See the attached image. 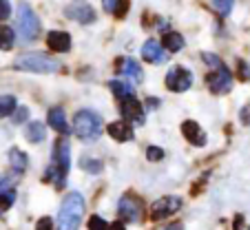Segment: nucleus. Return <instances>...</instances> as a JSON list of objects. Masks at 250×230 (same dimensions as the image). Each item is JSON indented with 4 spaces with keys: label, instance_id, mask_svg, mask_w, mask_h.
Wrapping results in <instances>:
<instances>
[{
    "label": "nucleus",
    "instance_id": "nucleus-1",
    "mask_svg": "<svg viewBox=\"0 0 250 230\" xmlns=\"http://www.w3.org/2000/svg\"><path fill=\"white\" fill-rule=\"evenodd\" d=\"M84 217V197L80 193H69L62 199L60 215H58V230H76Z\"/></svg>",
    "mask_w": 250,
    "mask_h": 230
},
{
    "label": "nucleus",
    "instance_id": "nucleus-2",
    "mask_svg": "<svg viewBox=\"0 0 250 230\" xmlns=\"http://www.w3.org/2000/svg\"><path fill=\"white\" fill-rule=\"evenodd\" d=\"M73 133L84 142H93L102 133V118L91 108H82L73 115Z\"/></svg>",
    "mask_w": 250,
    "mask_h": 230
},
{
    "label": "nucleus",
    "instance_id": "nucleus-3",
    "mask_svg": "<svg viewBox=\"0 0 250 230\" xmlns=\"http://www.w3.org/2000/svg\"><path fill=\"white\" fill-rule=\"evenodd\" d=\"M16 69L29 71V73H56L60 69V62L56 58L47 56V53H22L16 58L14 62Z\"/></svg>",
    "mask_w": 250,
    "mask_h": 230
},
{
    "label": "nucleus",
    "instance_id": "nucleus-4",
    "mask_svg": "<svg viewBox=\"0 0 250 230\" xmlns=\"http://www.w3.org/2000/svg\"><path fill=\"white\" fill-rule=\"evenodd\" d=\"M18 31H20L22 42H33L40 33V20L27 2H22L18 7Z\"/></svg>",
    "mask_w": 250,
    "mask_h": 230
},
{
    "label": "nucleus",
    "instance_id": "nucleus-5",
    "mask_svg": "<svg viewBox=\"0 0 250 230\" xmlns=\"http://www.w3.org/2000/svg\"><path fill=\"white\" fill-rule=\"evenodd\" d=\"M118 215H120V219L126 221V224H135V221H140L142 215H144V202H142L137 195L126 193L118 204Z\"/></svg>",
    "mask_w": 250,
    "mask_h": 230
},
{
    "label": "nucleus",
    "instance_id": "nucleus-6",
    "mask_svg": "<svg viewBox=\"0 0 250 230\" xmlns=\"http://www.w3.org/2000/svg\"><path fill=\"white\" fill-rule=\"evenodd\" d=\"M206 82H208V89H210L212 93L224 95L232 89V73L226 64H219L217 69H212V73L206 78Z\"/></svg>",
    "mask_w": 250,
    "mask_h": 230
},
{
    "label": "nucleus",
    "instance_id": "nucleus-7",
    "mask_svg": "<svg viewBox=\"0 0 250 230\" xmlns=\"http://www.w3.org/2000/svg\"><path fill=\"white\" fill-rule=\"evenodd\" d=\"M190 84H193V75L184 66H173L166 73V89L173 91V93H184L190 89Z\"/></svg>",
    "mask_w": 250,
    "mask_h": 230
},
{
    "label": "nucleus",
    "instance_id": "nucleus-8",
    "mask_svg": "<svg viewBox=\"0 0 250 230\" xmlns=\"http://www.w3.org/2000/svg\"><path fill=\"white\" fill-rule=\"evenodd\" d=\"M182 208V199L175 197V195H166V197L157 199L155 204L151 206V219L153 221H162L166 217L175 215V212Z\"/></svg>",
    "mask_w": 250,
    "mask_h": 230
},
{
    "label": "nucleus",
    "instance_id": "nucleus-9",
    "mask_svg": "<svg viewBox=\"0 0 250 230\" xmlns=\"http://www.w3.org/2000/svg\"><path fill=\"white\" fill-rule=\"evenodd\" d=\"M64 14H66V18L76 20V22H80V24H89L95 20V11L86 0H73L64 9Z\"/></svg>",
    "mask_w": 250,
    "mask_h": 230
},
{
    "label": "nucleus",
    "instance_id": "nucleus-10",
    "mask_svg": "<svg viewBox=\"0 0 250 230\" xmlns=\"http://www.w3.org/2000/svg\"><path fill=\"white\" fill-rule=\"evenodd\" d=\"M120 111H122L124 115V122H133V124H144V108H142V104L137 102L135 98H124L122 100V106H120Z\"/></svg>",
    "mask_w": 250,
    "mask_h": 230
},
{
    "label": "nucleus",
    "instance_id": "nucleus-11",
    "mask_svg": "<svg viewBox=\"0 0 250 230\" xmlns=\"http://www.w3.org/2000/svg\"><path fill=\"white\" fill-rule=\"evenodd\" d=\"M53 166L64 175L69 173L71 157H69V142L66 140H58L56 146H53Z\"/></svg>",
    "mask_w": 250,
    "mask_h": 230
},
{
    "label": "nucleus",
    "instance_id": "nucleus-12",
    "mask_svg": "<svg viewBox=\"0 0 250 230\" xmlns=\"http://www.w3.org/2000/svg\"><path fill=\"white\" fill-rule=\"evenodd\" d=\"M142 58L146 62H151V64H162L166 60V53L157 40H146L144 47H142Z\"/></svg>",
    "mask_w": 250,
    "mask_h": 230
},
{
    "label": "nucleus",
    "instance_id": "nucleus-13",
    "mask_svg": "<svg viewBox=\"0 0 250 230\" xmlns=\"http://www.w3.org/2000/svg\"><path fill=\"white\" fill-rule=\"evenodd\" d=\"M47 44L51 51L56 53H66L71 49V36L66 31H49Z\"/></svg>",
    "mask_w": 250,
    "mask_h": 230
},
{
    "label": "nucleus",
    "instance_id": "nucleus-14",
    "mask_svg": "<svg viewBox=\"0 0 250 230\" xmlns=\"http://www.w3.org/2000/svg\"><path fill=\"white\" fill-rule=\"evenodd\" d=\"M182 133H184V137L193 146H204L206 144V133H204L202 128H199V124L193 122V120H186V122L182 124Z\"/></svg>",
    "mask_w": 250,
    "mask_h": 230
},
{
    "label": "nucleus",
    "instance_id": "nucleus-15",
    "mask_svg": "<svg viewBox=\"0 0 250 230\" xmlns=\"http://www.w3.org/2000/svg\"><path fill=\"white\" fill-rule=\"evenodd\" d=\"M49 126L53 128V131H58V133H62V135H69L71 133V128H69V124H66V118H64V111H62L60 106H56V108H51L49 111Z\"/></svg>",
    "mask_w": 250,
    "mask_h": 230
},
{
    "label": "nucleus",
    "instance_id": "nucleus-16",
    "mask_svg": "<svg viewBox=\"0 0 250 230\" xmlns=\"http://www.w3.org/2000/svg\"><path fill=\"white\" fill-rule=\"evenodd\" d=\"M109 135L118 142H131L133 128L128 122H113V124H109Z\"/></svg>",
    "mask_w": 250,
    "mask_h": 230
},
{
    "label": "nucleus",
    "instance_id": "nucleus-17",
    "mask_svg": "<svg viewBox=\"0 0 250 230\" xmlns=\"http://www.w3.org/2000/svg\"><path fill=\"white\" fill-rule=\"evenodd\" d=\"M102 7L106 14L115 16V18H124L128 11V0H102Z\"/></svg>",
    "mask_w": 250,
    "mask_h": 230
},
{
    "label": "nucleus",
    "instance_id": "nucleus-18",
    "mask_svg": "<svg viewBox=\"0 0 250 230\" xmlns=\"http://www.w3.org/2000/svg\"><path fill=\"white\" fill-rule=\"evenodd\" d=\"M24 135H27V140L31 142V144L44 142V137H47V126H44L42 122H29V126H27V131H24Z\"/></svg>",
    "mask_w": 250,
    "mask_h": 230
},
{
    "label": "nucleus",
    "instance_id": "nucleus-19",
    "mask_svg": "<svg viewBox=\"0 0 250 230\" xmlns=\"http://www.w3.org/2000/svg\"><path fill=\"white\" fill-rule=\"evenodd\" d=\"M9 164H11V168H14L16 173H24L27 166H29L27 153H22L20 148H11L9 150Z\"/></svg>",
    "mask_w": 250,
    "mask_h": 230
},
{
    "label": "nucleus",
    "instance_id": "nucleus-20",
    "mask_svg": "<svg viewBox=\"0 0 250 230\" xmlns=\"http://www.w3.org/2000/svg\"><path fill=\"white\" fill-rule=\"evenodd\" d=\"M162 44H164V49H168L170 53H175V51H180V49H184V38H182V33L168 31L162 38Z\"/></svg>",
    "mask_w": 250,
    "mask_h": 230
},
{
    "label": "nucleus",
    "instance_id": "nucleus-21",
    "mask_svg": "<svg viewBox=\"0 0 250 230\" xmlns=\"http://www.w3.org/2000/svg\"><path fill=\"white\" fill-rule=\"evenodd\" d=\"M120 73H124L126 78H133L135 82H140V80H142V69H140V64H137L135 60H131V58L122 60V66H120Z\"/></svg>",
    "mask_w": 250,
    "mask_h": 230
},
{
    "label": "nucleus",
    "instance_id": "nucleus-22",
    "mask_svg": "<svg viewBox=\"0 0 250 230\" xmlns=\"http://www.w3.org/2000/svg\"><path fill=\"white\" fill-rule=\"evenodd\" d=\"M109 89L113 91V93L118 95L120 100L131 98V95H133V86L128 84V82H124V80H111L109 82Z\"/></svg>",
    "mask_w": 250,
    "mask_h": 230
},
{
    "label": "nucleus",
    "instance_id": "nucleus-23",
    "mask_svg": "<svg viewBox=\"0 0 250 230\" xmlns=\"http://www.w3.org/2000/svg\"><path fill=\"white\" fill-rule=\"evenodd\" d=\"M18 108L14 95H0V118H9L11 113Z\"/></svg>",
    "mask_w": 250,
    "mask_h": 230
},
{
    "label": "nucleus",
    "instance_id": "nucleus-24",
    "mask_svg": "<svg viewBox=\"0 0 250 230\" xmlns=\"http://www.w3.org/2000/svg\"><path fill=\"white\" fill-rule=\"evenodd\" d=\"M80 168L86 170V173H91V175H98V173H102L104 170V164L100 160H93V157H82Z\"/></svg>",
    "mask_w": 250,
    "mask_h": 230
},
{
    "label": "nucleus",
    "instance_id": "nucleus-25",
    "mask_svg": "<svg viewBox=\"0 0 250 230\" xmlns=\"http://www.w3.org/2000/svg\"><path fill=\"white\" fill-rule=\"evenodd\" d=\"M16 42V36H14V29L9 27H0V49L2 51H9Z\"/></svg>",
    "mask_w": 250,
    "mask_h": 230
},
{
    "label": "nucleus",
    "instance_id": "nucleus-26",
    "mask_svg": "<svg viewBox=\"0 0 250 230\" xmlns=\"http://www.w3.org/2000/svg\"><path fill=\"white\" fill-rule=\"evenodd\" d=\"M14 199H16V190L14 188H2L0 190V215L7 210V208H11V204H14Z\"/></svg>",
    "mask_w": 250,
    "mask_h": 230
},
{
    "label": "nucleus",
    "instance_id": "nucleus-27",
    "mask_svg": "<svg viewBox=\"0 0 250 230\" xmlns=\"http://www.w3.org/2000/svg\"><path fill=\"white\" fill-rule=\"evenodd\" d=\"M232 5H235V0H212V7L217 11L219 16H228L232 11Z\"/></svg>",
    "mask_w": 250,
    "mask_h": 230
},
{
    "label": "nucleus",
    "instance_id": "nucleus-28",
    "mask_svg": "<svg viewBox=\"0 0 250 230\" xmlns=\"http://www.w3.org/2000/svg\"><path fill=\"white\" fill-rule=\"evenodd\" d=\"M146 157H148V162H162L164 160V150H162L160 146H148Z\"/></svg>",
    "mask_w": 250,
    "mask_h": 230
},
{
    "label": "nucleus",
    "instance_id": "nucleus-29",
    "mask_svg": "<svg viewBox=\"0 0 250 230\" xmlns=\"http://www.w3.org/2000/svg\"><path fill=\"white\" fill-rule=\"evenodd\" d=\"M11 115H14V122L16 124H22V122H27V118H29V108L27 106H20V108H16Z\"/></svg>",
    "mask_w": 250,
    "mask_h": 230
},
{
    "label": "nucleus",
    "instance_id": "nucleus-30",
    "mask_svg": "<svg viewBox=\"0 0 250 230\" xmlns=\"http://www.w3.org/2000/svg\"><path fill=\"white\" fill-rule=\"evenodd\" d=\"M89 230H106V221H104L102 217L93 215V217L89 219Z\"/></svg>",
    "mask_w": 250,
    "mask_h": 230
},
{
    "label": "nucleus",
    "instance_id": "nucleus-31",
    "mask_svg": "<svg viewBox=\"0 0 250 230\" xmlns=\"http://www.w3.org/2000/svg\"><path fill=\"white\" fill-rule=\"evenodd\" d=\"M36 230H56V224H53L51 217H42V219H38V224H36Z\"/></svg>",
    "mask_w": 250,
    "mask_h": 230
},
{
    "label": "nucleus",
    "instance_id": "nucleus-32",
    "mask_svg": "<svg viewBox=\"0 0 250 230\" xmlns=\"http://www.w3.org/2000/svg\"><path fill=\"white\" fill-rule=\"evenodd\" d=\"M11 14V5L9 0H0V20H7Z\"/></svg>",
    "mask_w": 250,
    "mask_h": 230
},
{
    "label": "nucleus",
    "instance_id": "nucleus-33",
    "mask_svg": "<svg viewBox=\"0 0 250 230\" xmlns=\"http://www.w3.org/2000/svg\"><path fill=\"white\" fill-rule=\"evenodd\" d=\"M202 58H204V62H206V64H210V66H212V69H217L219 64H224V62L219 60L217 56H212V53H204Z\"/></svg>",
    "mask_w": 250,
    "mask_h": 230
},
{
    "label": "nucleus",
    "instance_id": "nucleus-34",
    "mask_svg": "<svg viewBox=\"0 0 250 230\" xmlns=\"http://www.w3.org/2000/svg\"><path fill=\"white\" fill-rule=\"evenodd\" d=\"M239 120L244 126H250V104H246V106L239 111Z\"/></svg>",
    "mask_w": 250,
    "mask_h": 230
},
{
    "label": "nucleus",
    "instance_id": "nucleus-35",
    "mask_svg": "<svg viewBox=\"0 0 250 230\" xmlns=\"http://www.w3.org/2000/svg\"><path fill=\"white\" fill-rule=\"evenodd\" d=\"M239 78L241 80H250V66L246 62H239Z\"/></svg>",
    "mask_w": 250,
    "mask_h": 230
},
{
    "label": "nucleus",
    "instance_id": "nucleus-36",
    "mask_svg": "<svg viewBox=\"0 0 250 230\" xmlns=\"http://www.w3.org/2000/svg\"><path fill=\"white\" fill-rule=\"evenodd\" d=\"M106 230H126V226L122 221H115V224H106Z\"/></svg>",
    "mask_w": 250,
    "mask_h": 230
},
{
    "label": "nucleus",
    "instance_id": "nucleus-37",
    "mask_svg": "<svg viewBox=\"0 0 250 230\" xmlns=\"http://www.w3.org/2000/svg\"><path fill=\"white\" fill-rule=\"evenodd\" d=\"M162 230H184V228H182V224H168V226H164Z\"/></svg>",
    "mask_w": 250,
    "mask_h": 230
},
{
    "label": "nucleus",
    "instance_id": "nucleus-38",
    "mask_svg": "<svg viewBox=\"0 0 250 230\" xmlns=\"http://www.w3.org/2000/svg\"><path fill=\"white\" fill-rule=\"evenodd\" d=\"M0 27H2V24H0Z\"/></svg>",
    "mask_w": 250,
    "mask_h": 230
}]
</instances>
